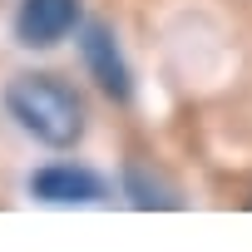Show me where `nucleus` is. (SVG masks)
I'll list each match as a JSON object with an SVG mask.
<instances>
[{
  "instance_id": "nucleus-1",
  "label": "nucleus",
  "mask_w": 252,
  "mask_h": 252,
  "mask_svg": "<svg viewBox=\"0 0 252 252\" xmlns=\"http://www.w3.org/2000/svg\"><path fill=\"white\" fill-rule=\"evenodd\" d=\"M5 109L30 139L45 149H74L84 139V104L55 74H20L5 89Z\"/></svg>"
},
{
  "instance_id": "nucleus-2",
  "label": "nucleus",
  "mask_w": 252,
  "mask_h": 252,
  "mask_svg": "<svg viewBox=\"0 0 252 252\" xmlns=\"http://www.w3.org/2000/svg\"><path fill=\"white\" fill-rule=\"evenodd\" d=\"M79 25V0H20L15 10V40L30 50L60 45Z\"/></svg>"
},
{
  "instance_id": "nucleus-3",
  "label": "nucleus",
  "mask_w": 252,
  "mask_h": 252,
  "mask_svg": "<svg viewBox=\"0 0 252 252\" xmlns=\"http://www.w3.org/2000/svg\"><path fill=\"white\" fill-rule=\"evenodd\" d=\"M30 193L40 203H60V208H69V203H104V178L79 168V163H50V168L30 173Z\"/></svg>"
},
{
  "instance_id": "nucleus-4",
  "label": "nucleus",
  "mask_w": 252,
  "mask_h": 252,
  "mask_svg": "<svg viewBox=\"0 0 252 252\" xmlns=\"http://www.w3.org/2000/svg\"><path fill=\"white\" fill-rule=\"evenodd\" d=\"M79 50H84V64H89L94 84H99L109 99H129V94H134L129 64H124V55H119V45H114L109 25H84V40H79Z\"/></svg>"
},
{
  "instance_id": "nucleus-5",
  "label": "nucleus",
  "mask_w": 252,
  "mask_h": 252,
  "mask_svg": "<svg viewBox=\"0 0 252 252\" xmlns=\"http://www.w3.org/2000/svg\"><path fill=\"white\" fill-rule=\"evenodd\" d=\"M124 193H129V203L134 208H183V198H178V188L173 183H163L158 173H149L144 163H129L124 168Z\"/></svg>"
}]
</instances>
